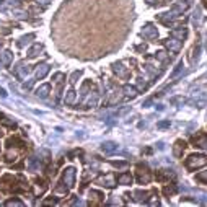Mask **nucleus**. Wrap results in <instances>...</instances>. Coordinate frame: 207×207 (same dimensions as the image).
<instances>
[{
  "label": "nucleus",
  "mask_w": 207,
  "mask_h": 207,
  "mask_svg": "<svg viewBox=\"0 0 207 207\" xmlns=\"http://www.w3.org/2000/svg\"><path fill=\"white\" fill-rule=\"evenodd\" d=\"M205 163H207V158L204 155H193V157H189V160H188V165L191 166V168H194V166H202Z\"/></svg>",
  "instance_id": "obj_1"
},
{
  "label": "nucleus",
  "mask_w": 207,
  "mask_h": 207,
  "mask_svg": "<svg viewBox=\"0 0 207 207\" xmlns=\"http://www.w3.org/2000/svg\"><path fill=\"white\" fill-rule=\"evenodd\" d=\"M165 44H166V48H168L170 51H173V52H178V51L181 49V41L180 39H168Z\"/></svg>",
  "instance_id": "obj_2"
},
{
  "label": "nucleus",
  "mask_w": 207,
  "mask_h": 207,
  "mask_svg": "<svg viewBox=\"0 0 207 207\" xmlns=\"http://www.w3.org/2000/svg\"><path fill=\"white\" fill-rule=\"evenodd\" d=\"M73 175H75V171H73V168H67V170H65L64 181L67 183V186H73Z\"/></svg>",
  "instance_id": "obj_3"
},
{
  "label": "nucleus",
  "mask_w": 207,
  "mask_h": 207,
  "mask_svg": "<svg viewBox=\"0 0 207 207\" xmlns=\"http://www.w3.org/2000/svg\"><path fill=\"white\" fill-rule=\"evenodd\" d=\"M116 148H118V145H116V143H113V142L103 143V152H106V153H113Z\"/></svg>",
  "instance_id": "obj_4"
},
{
  "label": "nucleus",
  "mask_w": 207,
  "mask_h": 207,
  "mask_svg": "<svg viewBox=\"0 0 207 207\" xmlns=\"http://www.w3.org/2000/svg\"><path fill=\"white\" fill-rule=\"evenodd\" d=\"M143 36H148V38H155L157 36V31L152 28V25H147L145 28H143Z\"/></svg>",
  "instance_id": "obj_5"
},
{
  "label": "nucleus",
  "mask_w": 207,
  "mask_h": 207,
  "mask_svg": "<svg viewBox=\"0 0 207 207\" xmlns=\"http://www.w3.org/2000/svg\"><path fill=\"white\" fill-rule=\"evenodd\" d=\"M41 49H43V46H41V44L33 46V48L30 49V52H28V56H30V57H36V56H38V52H39Z\"/></svg>",
  "instance_id": "obj_6"
},
{
  "label": "nucleus",
  "mask_w": 207,
  "mask_h": 207,
  "mask_svg": "<svg viewBox=\"0 0 207 207\" xmlns=\"http://www.w3.org/2000/svg\"><path fill=\"white\" fill-rule=\"evenodd\" d=\"M119 183H121V184H130V183H132V176L130 175H121L119 176Z\"/></svg>",
  "instance_id": "obj_7"
},
{
  "label": "nucleus",
  "mask_w": 207,
  "mask_h": 207,
  "mask_svg": "<svg viewBox=\"0 0 207 207\" xmlns=\"http://www.w3.org/2000/svg\"><path fill=\"white\" fill-rule=\"evenodd\" d=\"M48 72H49V65H41V68H38L36 75H38V78H43Z\"/></svg>",
  "instance_id": "obj_8"
},
{
  "label": "nucleus",
  "mask_w": 207,
  "mask_h": 207,
  "mask_svg": "<svg viewBox=\"0 0 207 207\" xmlns=\"http://www.w3.org/2000/svg\"><path fill=\"white\" fill-rule=\"evenodd\" d=\"M173 36H176L180 41H183V38L186 36V30L183 28V30H173Z\"/></svg>",
  "instance_id": "obj_9"
},
{
  "label": "nucleus",
  "mask_w": 207,
  "mask_h": 207,
  "mask_svg": "<svg viewBox=\"0 0 207 207\" xmlns=\"http://www.w3.org/2000/svg\"><path fill=\"white\" fill-rule=\"evenodd\" d=\"M48 93H49V85H43L41 88H38V95L43 96V98H44V96H48Z\"/></svg>",
  "instance_id": "obj_10"
},
{
  "label": "nucleus",
  "mask_w": 207,
  "mask_h": 207,
  "mask_svg": "<svg viewBox=\"0 0 207 207\" xmlns=\"http://www.w3.org/2000/svg\"><path fill=\"white\" fill-rule=\"evenodd\" d=\"M124 91H126V95L127 96H130V98H134V96L137 95V91H135V88H132V87H124Z\"/></svg>",
  "instance_id": "obj_11"
},
{
  "label": "nucleus",
  "mask_w": 207,
  "mask_h": 207,
  "mask_svg": "<svg viewBox=\"0 0 207 207\" xmlns=\"http://www.w3.org/2000/svg\"><path fill=\"white\" fill-rule=\"evenodd\" d=\"M73 100H75V91H68L67 93V98H65V103H73Z\"/></svg>",
  "instance_id": "obj_12"
},
{
  "label": "nucleus",
  "mask_w": 207,
  "mask_h": 207,
  "mask_svg": "<svg viewBox=\"0 0 207 207\" xmlns=\"http://www.w3.org/2000/svg\"><path fill=\"white\" fill-rule=\"evenodd\" d=\"M157 59H158V60H162V62H165V60H166V52H163V51L157 52Z\"/></svg>",
  "instance_id": "obj_13"
},
{
  "label": "nucleus",
  "mask_w": 207,
  "mask_h": 207,
  "mask_svg": "<svg viewBox=\"0 0 207 207\" xmlns=\"http://www.w3.org/2000/svg\"><path fill=\"white\" fill-rule=\"evenodd\" d=\"M10 59H11V56H10L8 51H7V52H3V62H5V64H8Z\"/></svg>",
  "instance_id": "obj_14"
},
{
  "label": "nucleus",
  "mask_w": 207,
  "mask_h": 207,
  "mask_svg": "<svg viewBox=\"0 0 207 207\" xmlns=\"http://www.w3.org/2000/svg\"><path fill=\"white\" fill-rule=\"evenodd\" d=\"M7 205H21V202L20 201H8Z\"/></svg>",
  "instance_id": "obj_15"
},
{
  "label": "nucleus",
  "mask_w": 207,
  "mask_h": 207,
  "mask_svg": "<svg viewBox=\"0 0 207 207\" xmlns=\"http://www.w3.org/2000/svg\"><path fill=\"white\" fill-rule=\"evenodd\" d=\"M145 2H148L150 5H155V3H160V2H162V0H145Z\"/></svg>",
  "instance_id": "obj_16"
},
{
  "label": "nucleus",
  "mask_w": 207,
  "mask_h": 207,
  "mask_svg": "<svg viewBox=\"0 0 207 207\" xmlns=\"http://www.w3.org/2000/svg\"><path fill=\"white\" fill-rule=\"evenodd\" d=\"M199 178H202V180H207V173H205V175H199Z\"/></svg>",
  "instance_id": "obj_17"
}]
</instances>
